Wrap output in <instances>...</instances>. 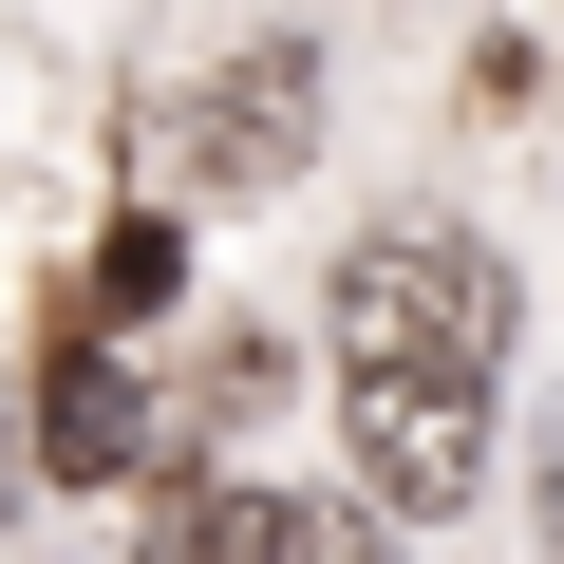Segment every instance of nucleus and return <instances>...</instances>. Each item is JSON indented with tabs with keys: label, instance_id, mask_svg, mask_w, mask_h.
I'll list each match as a JSON object with an SVG mask.
<instances>
[{
	"label": "nucleus",
	"instance_id": "2",
	"mask_svg": "<svg viewBox=\"0 0 564 564\" xmlns=\"http://www.w3.org/2000/svg\"><path fill=\"white\" fill-rule=\"evenodd\" d=\"M321 151V39H245L226 76L170 95V188L188 207H263V188H302Z\"/></svg>",
	"mask_w": 564,
	"mask_h": 564
},
{
	"label": "nucleus",
	"instance_id": "1",
	"mask_svg": "<svg viewBox=\"0 0 564 564\" xmlns=\"http://www.w3.org/2000/svg\"><path fill=\"white\" fill-rule=\"evenodd\" d=\"M508 358V263L470 226H377L339 245V377H470Z\"/></svg>",
	"mask_w": 564,
	"mask_h": 564
},
{
	"label": "nucleus",
	"instance_id": "10",
	"mask_svg": "<svg viewBox=\"0 0 564 564\" xmlns=\"http://www.w3.org/2000/svg\"><path fill=\"white\" fill-rule=\"evenodd\" d=\"M0 508H20V433H0Z\"/></svg>",
	"mask_w": 564,
	"mask_h": 564
},
{
	"label": "nucleus",
	"instance_id": "6",
	"mask_svg": "<svg viewBox=\"0 0 564 564\" xmlns=\"http://www.w3.org/2000/svg\"><path fill=\"white\" fill-rule=\"evenodd\" d=\"M263 395H282V339H226V358H207V377H188V414H207V433H245V414H263Z\"/></svg>",
	"mask_w": 564,
	"mask_h": 564
},
{
	"label": "nucleus",
	"instance_id": "7",
	"mask_svg": "<svg viewBox=\"0 0 564 564\" xmlns=\"http://www.w3.org/2000/svg\"><path fill=\"white\" fill-rule=\"evenodd\" d=\"M170 302V226H113V263H95V321H151Z\"/></svg>",
	"mask_w": 564,
	"mask_h": 564
},
{
	"label": "nucleus",
	"instance_id": "9",
	"mask_svg": "<svg viewBox=\"0 0 564 564\" xmlns=\"http://www.w3.org/2000/svg\"><path fill=\"white\" fill-rule=\"evenodd\" d=\"M527 564H564V470H545V489H527Z\"/></svg>",
	"mask_w": 564,
	"mask_h": 564
},
{
	"label": "nucleus",
	"instance_id": "3",
	"mask_svg": "<svg viewBox=\"0 0 564 564\" xmlns=\"http://www.w3.org/2000/svg\"><path fill=\"white\" fill-rule=\"evenodd\" d=\"M339 452H358V489L377 508H470L489 489V395L470 377H339Z\"/></svg>",
	"mask_w": 564,
	"mask_h": 564
},
{
	"label": "nucleus",
	"instance_id": "5",
	"mask_svg": "<svg viewBox=\"0 0 564 564\" xmlns=\"http://www.w3.org/2000/svg\"><path fill=\"white\" fill-rule=\"evenodd\" d=\"M263 527H282V489H226V470H188V489L151 508V545H132V564H263Z\"/></svg>",
	"mask_w": 564,
	"mask_h": 564
},
{
	"label": "nucleus",
	"instance_id": "8",
	"mask_svg": "<svg viewBox=\"0 0 564 564\" xmlns=\"http://www.w3.org/2000/svg\"><path fill=\"white\" fill-rule=\"evenodd\" d=\"M263 564H395V545H377L358 508H282V527H263Z\"/></svg>",
	"mask_w": 564,
	"mask_h": 564
},
{
	"label": "nucleus",
	"instance_id": "4",
	"mask_svg": "<svg viewBox=\"0 0 564 564\" xmlns=\"http://www.w3.org/2000/svg\"><path fill=\"white\" fill-rule=\"evenodd\" d=\"M39 470H76V489H113V470H151V377L76 321L57 339V377H39Z\"/></svg>",
	"mask_w": 564,
	"mask_h": 564
}]
</instances>
